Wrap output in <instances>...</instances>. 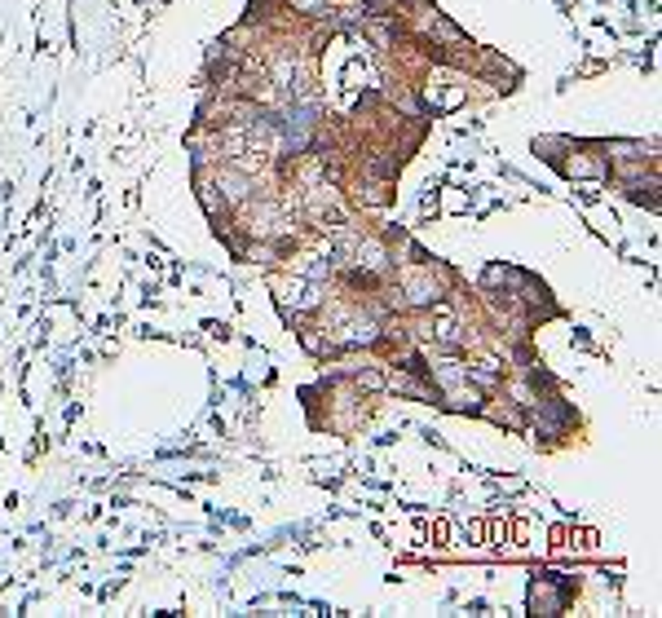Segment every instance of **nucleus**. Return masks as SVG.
Returning <instances> with one entry per match:
<instances>
[{"label":"nucleus","instance_id":"nucleus-1","mask_svg":"<svg viewBox=\"0 0 662 618\" xmlns=\"http://www.w3.org/2000/svg\"><path fill=\"white\" fill-rule=\"evenodd\" d=\"M446 534H451V526H446V521H433V539H437V543H446Z\"/></svg>","mask_w":662,"mask_h":618}]
</instances>
